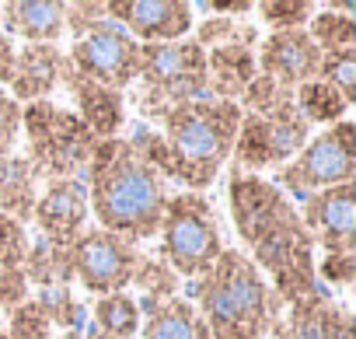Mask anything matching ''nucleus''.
I'll use <instances>...</instances> for the list:
<instances>
[{
	"label": "nucleus",
	"mask_w": 356,
	"mask_h": 339,
	"mask_svg": "<svg viewBox=\"0 0 356 339\" xmlns=\"http://www.w3.org/2000/svg\"><path fill=\"white\" fill-rule=\"evenodd\" d=\"M88 210L98 228L136 249L157 235L168 189L164 179L133 150L129 140H98L88 161Z\"/></svg>",
	"instance_id": "obj_1"
},
{
	"label": "nucleus",
	"mask_w": 356,
	"mask_h": 339,
	"mask_svg": "<svg viewBox=\"0 0 356 339\" xmlns=\"http://www.w3.org/2000/svg\"><path fill=\"white\" fill-rule=\"evenodd\" d=\"M161 140L168 154V179L182 182L186 193H203L213 186L217 172L231 161L241 105L220 98H193L157 112Z\"/></svg>",
	"instance_id": "obj_2"
},
{
	"label": "nucleus",
	"mask_w": 356,
	"mask_h": 339,
	"mask_svg": "<svg viewBox=\"0 0 356 339\" xmlns=\"http://www.w3.org/2000/svg\"><path fill=\"white\" fill-rule=\"evenodd\" d=\"M196 311L203 315L210 339H266L283 315V304L245 252L224 249L196 280Z\"/></svg>",
	"instance_id": "obj_3"
},
{
	"label": "nucleus",
	"mask_w": 356,
	"mask_h": 339,
	"mask_svg": "<svg viewBox=\"0 0 356 339\" xmlns=\"http://www.w3.org/2000/svg\"><path fill=\"white\" fill-rule=\"evenodd\" d=\"M161 262L182 280H200L217 255L224 252V235L213 217V207L203 193H175L164 203L161 217Z\"/></svg>",
	"instance_id": "obj_4"
},
{
	"label": "nucleus",
	"mask_w": 356,
	"mask_h": 339,
	"mask_svg": "<svg viewBox=\"0 0 356 339\" xmlns=\"http://www.w3.org/2000/svg\"><path fill=\"white\" fill-rule=\"evenodd\" d=\"M22 126L29 136V164L35 179H77L81 168H88L95 136L77 119V112L60 109L53 102L22 105Z\"/></svg>",
	"instance_id": "obj_5"
},
{
	"label": "nucleus",
	"mask_w": 356,
	"mask_h": 339,
	"mask_svg": "<svg viewBox=\"0 0 356 339\" xmlns=\"http://www.w3.org/2000/svg\"><path fill=\"white\" fill-rule=\"evenodd\" d=\"M273 182L297 200L356 182V126L349 119L311 136L293 161L276 168Z\"/></svg>",
	"instance_id": "obj_6"
},
{
	"label": "nucleus",
	"mask_w": 356,
	"mask_h": 339,
	"mask_svg": "<svg viewBox=\"0 0 356 339\" xmlns=\"http://www.w3.org/2000/svg\"><path fill=\"white\" fill-rule=\"evenodd\" d=\"M136 77L147 88V98L157 102L154 112L207 98V49H200L193 39H175V42H147L136 56Z\"/></svg>",
	"instance_id": "obj_7"
},
{
	"label": "nucleus",
	"mask_w": 356,
	"mask_h": 339,
	"mask_svg": "<svg viewBox=\"0 0 356 339\" xmlns=\"http://www.w3.org/2000/svg\"><path fill=\"white\" fill-rule=\"evenodd\" d=\"M227 203H231L234 228L248 249L300 224L297 207L290 203V196L276 182L252 175V172H241V168H231V175H227Z\"/></svg>",
	"instance_id": "obj_8"
},
{
	"label": "nucleus",
	"mask_w": 356,
	"mask_h": 339,
	"mask_svg": "<svg viewBox=\"0 0 356 339\" xmlns=\"http://www.w3.org/2000/svg\"><path fill=\"white\" fill-rule=\"evenodd\" d=\"M136 56L140 42L129 39L112 18H102L77 32L70 49V67L77 77L122 95V88L136 81Z\"/></svg>",
	"instance_id": "obj_9"
},
{
	"label": "nucleus",
	"mask_w": 356,
	"mask_h": 339,
	"mask_svg": "<svg viewBox=\"0 0 356 339\" xmlns=\"http://www.w3.org/2000/svg\"><path fill=\"white\" fill-rule=\"evenodd\" d=\"M136 262H140V252L102 228L81 231L70 242V276L81 280V287L98 297L122 294L133 280Z\"/></svg>",
	"instance_id": "obj_10"
},
{
	"label": "nucleus",
	"mask_w": 356,
	"mask_h": 339,
	"mask_svg": "<svg viewBox=\"0 0 356 339\" xmlns=\"http://www.w3.org/2000/svg\"><path fill=\"white\" fill-rule=\"evenodd\" d=\"M311 140V126L300 119V112L293 116H252L241 112L238 123V136H234V168H283L286 161L297 157V150Z\"/></svg>",
	"instance_id": "obj_11"
},
{
	"label": "nucleus",
	"mask_w": 356,
	"mask_h": 339,
	"mask_svg": "<svg viewBox=\"0 0 356 339\" xmlns=\"http://www.w3.org/2000/svg\"><path fill=\"white\" fill-rule=\"evenodd\" d=\"M105 15L140 46L175 42L196 29V8L186 0H112Z\"/></svg>",
	"instance_id": "obj_12"
},
{
	"label": "nucleus",
	"mask_w": 356,
	"mask_h": 339,
	"mask_svg": "<svg viewBox=\"0 0 356 339\" xmlns=\"http://www.w3.org/2000/svg\"><path fill=\"white\" fill-rule=\"evenodd\" d=\"M273 339H356L353 311L332 297L328 287H318L297 304H286L276 318Z\"/></svg>",
	"instance_id": "obj_13"
},
{
	"label": "nucleus",
	"mask_w": 356,
	"mask_h": 339,
	"mask_svg": "<svg viewBox=\"0 0 356 339\" xmlns=\"http://www.w3.org/2000/svg\"><path fill=\"white\" fill-rule=\"evenodd\" d=\"M304 231L325 252H356V186L304 196Z\"/></svg>",
	"instance_id": "obj_14"
},
{
	"label": "nucleus",
	"mask_w": 356,
	"mask_h": 339,
	"mask_svg": "<svg viewBox=\"0 0 356 339\" xmlns=\"http://www.w3.org/2000/svg\"><path fill=\"white\" fill-rule=\"evenodd\" d=\"M91 210H88V186L81 179H56L46 186L42 196H35L32 207V221L39 228V238L53 242V245H70L84 224H88Z\"/></svg>",
	"instance_id": "obj_15"
},
{
	"label": "nucleus",
	"mask_w": 356,
	"mask_h": 339,
	"mask_svg": "<svg viewBox=\"0 0 356 339\" xmlns=\"http://www.w3.org/2000/svg\"><path fill=\"white\" fill-rule=\"evenodd\" d=\"M318 63H321V49L311 42V36L304 29H290V32H273L269 39H262V49L255 53V67L259 74L273 77L283 88H300L307 81L318 77Z\"/></svg>",
	"instance_id": "obj_16"
},
{
	"label": "nucleus",
	"mask_w": 356,
	"mask_h": 339,
	"mask_svg": "<svg viewBox=\"0 0 356 339\" xmlns=\"http://www.w3.org/2000/svg\"><path fill=\"white\" fill-rule=\"evenodd\" d=\"M0 25L11 39L29 46H53L67 32V4L60 0H8L0 4Z\"/></svg>",
	"instance_id": "obj_17"
},
{
	"label": "nucleus",
	"mask_w": 356,
	"mask_h": 339,
	"mask_svg": "<svg viewBox=\"0 0 356 339\" xmlns=\"http://www.w3.org/2000/svg\"><path fill=\"white\" fill-rule=\"evenodd\" d=\"M67 60L60 56L56 46H18V63H15V77H11V98L22 105L32 102H46L53 95V88L63 81Z\"/></svg>",
	"instance_id": "obj_18"
},
{
	"label": "nucleus",
	"mask_w": 356,
	"mask_h": 339,
	"mask_svg": "<svg viewBox=\"0 0 356 339\" xmlns=\"http://www.w3.org/2000/svg\"><path fill=\"white\" fill-rule=\"evenodd\" d=\"M74 98H77V119L91 129L95 140H112L122 123H126V105H122V95L119 91H108L102 84H91L84 77H77L70 67L63 70Z\"/></svg>",
	"instance_id": "obj_19"
},
{
	"label": "nucleus",
	"mask_w": 356,
	"mask_h": 339,
	"mask_svg": "<svg viewBox=\"0 0 356 339\" xmlns=\"http://www.w3.org/2000/svg\"><path fill=\"white\" fill-rule=\"evenodd\" d=\"M255 74V49L245 42H224L207 53V84L220 102H238Z\"/></svg>",
	"instance_id": "obj_20"
},
{
	"label": "nucleus",
	"mask_w": 356,
	"mask_h": 339,
	"mask_svg": "<svg viewBox=\"0 0 356 339\" xmlns=\"http://www.w3.org/2000/svg\"><path fill=\"white\" fill-rule=\"evenodd\" d=\"M140 336L143 339H210V329L193 301L171 297L147 311V318L140 322Z\"/></svg>",
	"instance_id": "obj_21"
},
{
	"label": "nucleus",
	"mask_w": 356,
	"mask_h": 339,
	"mask_svg": "<svg viewBox=\"0 0 356 339\" xmlns=\"http://www.w3.org/2000/svg\"><path fill=\"white\" fill-rule=\"evenodd\" d=\"M35 172L29 157L8 154L0 157V214H8L15 221H29L32 207H35Z\"/></svg>",
	"instance_id": "obj_22"
},
{
	"label": "nucleus",
	"mask_w": 356,
	"mask_h": 339,
	"mask_svg": "<svg viewBox=\"0 0 356 339\" xmlns=\"http://www.w3.org/2000/svg\"><path fill=\"white\" fill-rule=\"evenodd\" d=\"M356 4H342V0H328L321 11L311 15L307 22V36L311 42L325 53H342V49H356V18H353Z\"/></svg>",
	"instance_id": "obj_23"
},
{
	"label": "nucleus",
	"mask_w": 356,
	"mask_h": 339,
	"mask_svg": "<svg viewBox=\"0 0 356 339\" xmlns=\"http://www.w3.org/2000/svg\"><path fill=\"white\" fill-rule=\"evenodd\" d=\"M25 276L32 290H46V287H67L70 276V245H53L46 238L29 242V255H25Z\"/></svg>",
	"instance_id": "obj_24"
},
{
	"label": "nucleus",
	"mask_w": 356,
	"mask_h": 339,
	"mask_svg": "<svg viewBox=\"0 0 356 339\" xmlns=\"http://www.w3.org/2000/svg\"><path fill=\"white\" fill-rule=\"evenodd\" d=\"M293 105H297V112H300V119L311 126V123H328V126H335V123H342V116H346V102H342V95L335 91V88H328L321 77H314V81H307V84H300V88H293Z\"/></svg>",
	"instance_id": "obj_25"
},
{
	"label": "nucleus",
	"mask_w": 356,
	"mask_h": 339,
	"mask_svg": "<svg viewBox=\"0 0 356 339\" xmlns=\"http://www.w3.org/2000/svg\"><path fill=\"white\" fill-rule=\"evenodd\" d=\"M143 297L136 301V308H140V315H143V308L150 311V308H157V304H164V301H171V297H178V287H182V280H178L161 259H147V255H140V262H136V269H133V280H129Z\"/></svg>",
	"instance_id": "obj_26"
},
{
	"label": "nucleus",
	"mask_w": 356,
	"mask_h": 339,
	"mask_svg": "<svg viewBox=\"0 0 356 339\" xmlns=\"http://www.w3.org/2000/svg\"><path fill=\"white\" fill-rule=\"evenodd\" d=\"M318 77L335 88L342 95L346 105L356 102V49H342V53H325L318 63Z\"/></svg>",
	"instance_id": "obj_27"
},
{
	"label": "nucleus",
	"mask_w": 356,
	"mask_h": 339,
	"mask_svg": "<svg viewBox=\"0 0 356 339\" xmlns=\"http://www.w3.org/2000/svg\"><path fill=\"white\" fill-rule=\"evenodd\" d=\"M200 49H213V46H224V42H245V46H255L259 42V32L255 25H245V22H234V18H207L203 25H196V39H193Z\"/></svg>",
	"instance_id": "obj_28"
},
{
	"label": "nucleus",
	"mask_w": 356,
	"mask_h": 339,
	"mask_svg": "<svg viewBox=\"0 0 356 339\" xmlns=\"http://www.w3.org/2000/svg\"><path fill=\"white\" fill-rule=\"evenodd\" d=\"M255 11L262 15V22L273 32H290V29H304L314 15L311 0H262L255 4Z\"/></svg>",
	"instance_id": "obj_29"
},
{
	"label": "nucleus",
	"mask_w": 356,
	"mask_h": 339,
	"mask_svg": "<svg viewBox=\"0 0 356 339\" xmlns=\"http://www.w3.org/2000/svg\"><path fill=\"white\" fill-rule=\"evenodd\" d=\"M29 255V231L22 221L0 214V269H18Z\"/></svg>",
	"instance_id": "obj_30"
},
{
	"label": "nucleus",
	"mask_w": 356,
	"mask_h": 339,
	"mask_svg": "<svg viewBox=\"0 0 356 339\" xmlns=\"http://www.w3.org/2000/svg\"><path fill=\"white\" fill-rule=\"evenodd\" d=\"M11 329L4 332L8 339H53L56 332H53V325L46 322V315L39 311V304L29 297L22 308H15L11 315Z\"/></svg>",
	"instance_id": "obj_31"
},
{
	"label": "nucleus",
	"mask_w": 356,
	"mask_h": 339,
	"mask_svg": "<svg viewBox=\"0 0 356 339\" xmlns=\"http://www.w3.org/2000/svg\"><path fill=\"white\" fill-rule=\"evenodd\" d=\"M314 276L321 287H353L356 280V252H325L314 262Z\"/></svg>",
	"instance_id": "obj_32"
},
{
	"label": "nucleus",
	"mask_w": 356,
	"mask_h": 339,
	"mask_svg": "<svg viewBox=\"0 0 356 339\" xmlns=\"http://www.w3.org/2000/svg\"><path fill=\"white\" fill-rule=\"evenodd\" d=\"M18 133H22V105L8 91H0V157L15 154Z\"/></svg>",
	"instance_id": "obj_33"
},
{
	"label": "nucleus",
	"mask_w": 356,
	"mask_h": 339,
	"mask_svg": "<svg viewBox=\"0 0 356 339\" xmlns=\"http://www.w3.org/2000/svg\"><path fill=\"white\" fill-rule=\"evenodd\" d=\"M29 297H32V287H29V276H25L22 266L18 269H0V311L11 315Z\"/></svg>",
	"instance_id": "obj_34"
},
{
	"label": "nucleus",
	"mask_w": 356,
	"mask_h": 339,
	"mask_svg": "<svg viewBox=\"0 0 356 339\" xmlns=\"http://www.w3.org/2000/svg\"><path fill=\"white\" fill-rule=\"evenodd\" d=\"M15 63H18V46L11 36L0 32V84H11L15 77Z\"/></svg>",
	"instance_id": "obj_35"
},
{
	"label": "nucleus",
	"mask_w": 356,
	"mask_h": 339,
	"mask_svg": "<svg viewBox=\"0 0 356 339\" xmlns=\"http://www.w3.org/2000/svg\"><path fill=\"white\" fill-rule=\"evenodd\" d=\"M53 339H84V329H74V332H60V336H53Z\"/></svg>",
	"instance_id": "obj_36"
},
{
	"label": "nucleus",
	"mask_w": 356,
	"mask_h": 339,
	"mask_svg": "<svg viewBox=\"0 0 356 339\" xmlns=\"http://www.w3.org/2000/svg\"><path fill=\"white\" fill-rule=\"evenodd\" d=\"M0 339H8V336H4V332H0Z\"/></svg>",
	"instance_id": "obj_37"
}]
</instances>
